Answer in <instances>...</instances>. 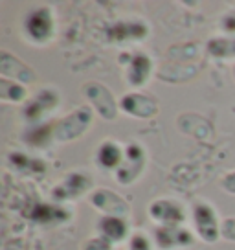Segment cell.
Masks as SVG:
<instances>
[{
    "mask_svg": "<svg viewBox=\"0 0 235 250\" xmlns=\"http://www.w3.org/2000/svg\"><path fill=\"white\" fill-rule=\"evenodd\" d=\"M92 124V110L81 107V109L74 110L72 114L63 118L57 127H55V138L59 142H70L76 140L78 136L85 133L88 125Z\"/></svg>",
    "mask_w": 235,
    "mask_h": 250,
    "instance_id": "cell-1",
    "label": "cell"
},
{
    "mask_svg": "<svg viewBox=\"0 0 235 250\" xmlns=\"http://www.w3.org/2000/svg\"><path fill=\"white\" fill-rule=\"evenodd\" d=\"M193 221H195V228L198 235L204 241L215 243L220 235V227L217 213L213 210L212 204L208 203H196L193 206Z\"/></svg>",
    "mask_w": 235,
    "mask_h": 250,
    "instance_id": "cell-2",
    "label": "cell"
},
{
    "mask_svg": "<svg viewBox=\"0 0 235 250\" xmlns=\"http://www.w3.org/2000/svg\"><path fill=\"white\" fill-rule=\"evenodd\" d=\"M90 203L94 204L98 210L105 213L107 217H121L125 219L131 215V206L121 195H118L110 189H98L90 197Z\"/></svg>",
    "mask_w": 235,
    "mask_h": 250,
    "instance_id": "cell-3",
    "label": "cell"
},
{
    "mask_svg": "<svg viewBox=\"0 0 235 250\" xmlns=\"http://www.w3.org/2000/svg\"><path fill=\"white\" fill-rule=\"evenodd\" d=\"M83 92L86 94V98L96 107V110L101 114V118H105V120H114L116 118L118 103L107 86L98 83V81H90L85 85Z\"/></svg>",
    "mask_w": 235,
    "mask_h": 250,
    "instance_id": "cell-4",
    "label": "cell"
},
{
    "mask_svg": "<svg viewBox=\"0 0 235 250\" xmlns=\"http://www.w3.org/2000/svg\"><path fill=\"white\" fill-rule=\"evenodd\" d=\"M145 166V153L138 144H131L125 147V158L121 166L118 167L116 179L121 184H131L133 180L138 179V175L141 173Z\"/></svg>",
    "mask_w": 235,
    "mask_h": 250,
    "instance_id": "cell-5",
    "label": "cell"
},
{
    "mask_svg": "<svg viewBox=\"0 0 235 250\" xmlns=\"http://www.w3.org/2000/svg\"><path fill=\"white\" fill-rule=\"evenodd\" d=\"M26 31L33 41H48L54 33V17L50 8H39L26 17Z\"/></svg>",
    "mask_w": 235,
    "mask_h": 250,
    "instance_id": "cell-6",
    "label": "cell"
},
{
    "mask_svg": "<svg viewBox=\"0 0 235 250\" xmlns=\"http://www.w3.org/2000/svg\"><path fill=\"white\" fill-rule=\"evenodd\" d=\"M121 110H125L127 114L136 118H153L158 114V102L153 96L140 92L125 94L119 102Z\"/></svg>",
    "mask_w": 235,
    "mask_h": 250,
    "instance_id": "cell-7",
    "label": "cell"
},
{
    "mask_svg": "<svg viewBox=\"0 0 235 250\" xmlns=\"http://www.w3.org/2000/svg\"><path fill=\"white\" fill-rule=\"evenodd\" d=\"M155 237H157L158 247L164 250L182 249V247L193 245V235H191V232H188L186 228H180L178 225L157 228Z\"/></svg>",
    "mask_w": 235,
    "mask_h": 250,
    "instance_id": "cell-8",
    "label": "cell"
},
{
    "mask_svg": "<svg viewBox=\"0 0 235 250\" xmlns=\"http://www.w3.org/2000/svg\"><path fill=\"white\" fill-rule=\"evenodd\" d=\"M90 186H92L90 177H86L83 173H70L61 184H57L54 188L52 197L55 201H68V199H74V197L85 193Z\"/></svg>",
    "mask_w": 235,
    "mask_h": 250,
    "instance_id": "cell-9",
    "label": "cell"
},
{
    "mask_svg": "<svg viewBox=\"0 0 235 250\" xmlns=\"http://www.w3.org/2000/svg\"><path fill=\"white\" fill-rule=\"evenodd\" d=\"M151 217L162 223V227H171V225H180L184 221V210L180 204L169 199H158L149 206Z\"/></svg>",
    "mask_w": 235,
    "mask_h": 250,
    "instance_id": "cell-10",
    "label": "cell"
},
{
    "mask_svg": "<svg viewBox=\"0 0 235 250\" xmlns=\"http://www.w3.org/2000/svg\"><path fill=\"white\" fill-rule=\"evenodd\" d=\"M0 72L4 76H9L15 81H20V83H33L35 81V74L33 70L24 64L20 59H17L15 55H11L9 52H2L0 54Z\"/></svg>",
    "mask_w": 235,
    "mask_h": 250,
    "instance_id": "cell-11",
    "label": "cell"
},
{
    "mask_svg": "<svg viewBox=\"0 0 235 250\" xmlns=\"http://www.w3.org/2000/svg\"><path fill=\"white\" fill-rule=\"evenodd\" d=\"M151 68H153V61L147 55L136 54L131 57L129 68H127V81L134 86H141L151 76Z\"/></svg>",
    "mask_w": 235,
    "mask_h": 250,
    "instance_id": "cell-12",
    "label": "cell"
},
{
    "mask_svg": "<svg viewBox=\"0 0 235 250\" xmlns=\"http://www.w3.org/2000/svg\"><path fill=\"white\" fill-rule=\"evenodd\" d=\"M30 219L42 223V225H50V223H64L70 219V211L57 206V204H35V208L30 211Z\"/></svg>",
    "mask_w": 235,
    "mask_h": 250,
    "instance_id": "cell-13",
    "label": "cell"
},
{
    "mask_svg": "<svg viewBox=\"0 0 235 250\" xmlns=\"http://www.w3.org/2000/svg\"><path fill=\"white\" fill-rule=\"evenodd\" d=\"M57 102H59V96H57L54 90H40L32 102L28 103V107L24 110V112H26V118L37 120L39 116H42L44 110L54 109L55 105H57Z\"/></svg>",
    "mask_w": 235,
    "mask_h": 250,
    "instance_id": "cell-14",
    "label": "cell"
},
{
    "mask_svg": "<svg viewBox=\"0 0 235 250\" xmlns=\"http://www.w3.org/2000/svg\"><path fill=\"white\" fill-rule=\"evenodd\" d=\"M147 35V28L140 22H116L109 28V37L112 41H140Z\"/></svg>",
    "mask_w": 235,
    "mask_h": 250,
    "instance_id": "cell-15",
    "label": "cell"
},
{
    "mask_svg": "<svg viewBox=\"0 0 235 250\" xmlns=\"http://www.w3.org/2000/svg\"><path fill=\"white\" fill-rule=\"evenodd\" d=\"M98 164L103 166V167H118V166H121L123 162V158H125V153L121 151V147L114 144V142H105L99 146L98 149Z\"/></svg>",
    "mask_w": 235,
    "mask_h": 250,
    "instance_id": "cell-16",
    "label": "cell"
},
{
    "mask_svg": "<svg viewBox=\"0 0 235 250\" xmlns=\"http://www.w3.org/2000/svg\"><path fill=\"white\" fill-rule=\"evenodd\" d=\"M98 228L101 232L103 237H107L109 241H121L127 235V225L121 217H105L99 219Z\"/></svg>",
    "mask_w": 235,
    "mask_h": 250,
    "instance_id": "cell-17",
    "label": "cell"
},
{
    "mask_svg": "<svg viewBox=\"0 0 235 250\" xmlns=\"http://www.w3.org/2000/svg\"><path fill=\"white\" fill-rule=\"evenodd\" d=\"M8 162L11 164L13 169L20 173H46V164L40 162L37 158H30V156L22 155V153H11L8 156Z\"/></svg>",
    "mask_w": 235,
    "mask_h": 250,
    "instance_id": "cell-18",
    "label": "cell"
},
{
    "mask_svg": "<svg viewBox=\"0 0 235 250\" xmlns=\"http://www.w3.org/2000/svg\"><path fill=\"white\" fill-rule=\"evenodd\" d=\"M0 98L4 102H24L26 98V88H24L20 83H15V81H8L6 78L0 79Z\"/></svg>",
    "mask_w": 235,
    "mask_h": 250,
    "instance_id": "cell-19",
    "label": "cell"
},
{
    "mask_svg": "<svg viewBox=\"0 0 235 250\" xmlns=\"http://www.w3.org/2000/svg\"><path fill=\"white\" fill-rule=\"evenodd\" d=\"M208 52L215 57L235 55V39H212L208 42Z\"/></svg>",
    "mask_w": 235,
    "mask_h": 250,
    "instance_id": "cell-20",
    "label": "cell"
},
{
    "mask_svg": "<svg viewBox=\"0 0 235 250\" xmlns=\"http://www.w3.org/2000/svg\"><path fill=\"white\" fill-rule=\"evenodd\" d=\"M83 250H112V241H109L107 237H92L83 245Z\"/></svg>",
    "mask_w": 235,
    "mask_h": 250,
    "instance_id": "cell-21",
    "label": "cell"
},
{
    "mask_svg": "<svg viewBox=\"0 0 235 250\" xmlns=\"http://www.w3.org/2000/svg\"><path fill=\"white\" fill-rule=\"evenodd\" d=\"M220 235L228 241H235V217H226L220 223Z\"/></svg>",
    "mask_w": 235,
    "mask_h": 250,
    "instance_id": "cell-22",
    "label": "cell"
},
{
    "mask_svg": "<svg viewBox=\"0 0 235 250\" xmlns=\"http://www.w3.org/2000/svg\"><path fill=\"white\" fill-rule=\"evenodd\" d=\"M129 250H151V243L147 235L143 234H134L129 243Z\"/></svg>",
    "mask_w": 235,
    "mask_h": 250,
    "instance_id": "cell-23",
    "label": "cell"
},
{
    "mask_svg": "<svg viewBox=\"0 0 235 250\" xmlns=\"http://www.w3.org/2000/svg\"><path fill=\"white\" fill-rule=\"evenodd\" d=\"M222 188L226 189L228 193H235V171L228 173L226 177L222 179Z\"/></svg>",
    "mask_w": 235,
    "mask_h": 250,
    "instance_id": "cell-24",
    "label": "cell"
},
{
    "mask_svg": "<svg viewBox=\"0 0 235 250\" xmlns=\"http://www.w3.org/2000/svg\"><path fill=\"white\" fill-rule=\"evenodd\" d=\"M224 30L228 31H235V13H232V15H228L226 19H224Z\"/></svg>",
    "mask_w": 235,
    "mask_h": 250,
    "instance_id": "cell-25",
    "label": "cell"
}]
</instances>
